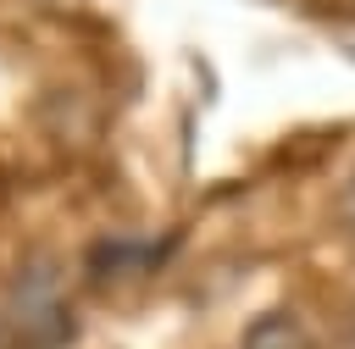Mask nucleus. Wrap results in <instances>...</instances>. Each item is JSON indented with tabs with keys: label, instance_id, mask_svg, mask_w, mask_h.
Segmentation results:
<instances>
[{
	"label": "nucleus",
	"instance_id": "nucleus-1",
	"mask_svg": "<svg viewBox=\"0 0 355 349\" xmlns=\"http://www.w3.org/2000/svg\"><path fill=\"white\" fill-rule=\"evenodd\" d=\"M6 332H17L28 349H61L72 332V305H67V277L50 255H28L11 277V294L0 305Z\"/></svg>",
	"mask_w": 355,
	"mask_h": 349
},
{
	"label": "nucleus",
	"instance_id": "nucleus-2",
	"mask_svg": "<svg viewBox=\"0 0 355 349\" xmlns=\"http://www.w3.org/2000/svg\"><path fill=\"white\" fill-rule=\"evenodd\" d=\"M239 349H316V338L305 332V321L294 310H266L244 327Z\"/></svg>",
	"mask_w": 355,
	"mask_h": 349
},
{
	"label": "nucleus",
	"instance_id": "nucleus-3",
	"mask_svg": "<svg viewBox=\"0 0 355 349\" xmlns=\"http://www.w3.org/2000/svg\"><path fill=\"white\" fill-rule=\"evenodd\" d=\"M344 205H349V222H355V177H349V188H344Z\"/></svg>",
	"mask_w": 355,
	"mask_h": 349
},
{
	"label": "nucleus",
	"instance_id": "nucleus-4",
	"mask_svg": "<svg viewBox=\"0 0 355 349\" xmlns=\"http://www.w3.org/2000/svg\"><path fill=\"white\" fill-rule=\"evenodd\" d=\"M0 349H6V316H0Z\"/></svg>",
	"mask_w": 355,
	"mask_h": 349
}]
</instances>
